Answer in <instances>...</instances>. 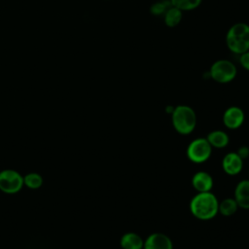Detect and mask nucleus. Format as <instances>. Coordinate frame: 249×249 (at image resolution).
I'll return each instance as SVG.
<instances>
[{"label": "nucleus", "mask_w": 249, "mask_h": 249, "mask_svg": "<svg viewBox=\"0 0 249 249\" xmlns=\"http://www.w3.org/2000/svg\"><path fill=\"white\" fill-rule=\"evenodd\" d=\"M239 63L247 71H249V51L239 54Z\"/></svg>", "instance_id": "obj_19"}, {"label": "nucleus", "mask_w": 249, "mask_h": 249, "mask_svg": "<svg viewBox=\"0 0 249 249\" xmlns=\"http://www.w3.org/2000/svg\"><path fill=\"white\" fill-rule=\"evenodd\" d=\"M192 185L198 193L210 192L213 187V179L207 172L198 171L193 176Z\"/></svg>", "instance_id": "obj_10"}, {"label": "nucleus", "mask_w": 249, "mask_h": 249, "mask_svg": "<svg viewBox=\"0 0 249 249\" xmlns=\"http://www.w3.org/2000/svg\"><path fill=\"white\" fill-rule=\"evenodd\" d=\"M23 184V176L17 170L12 168L0 171V191L7 195H15L21 191Z\"/></svg>", "instance_id": "obj_5"}, {"label": "nucleus", "mask_w": 249, "mask_h": 249, "mask_svg": "<svg viewBox=\"0 0 249 249\" xmlns=\"http://www.w3.org/2000/svg\"><path fill=\"white\" fill-rule=\"evenodd\" d=\"M224 124L231 129L238 128L244 122V113L237 106L229 107L223 115Z\"/></svg>", "instance_id": "obj_7"}, {"label": "nucleus", "mask_w": 249, "mask_h": 249, "mask_svg": "<svg viewBox=\"0 0 249 249\" xmlns=\"http://www.w3.org/2000/svg\"><path fill=\"white\" fill-rule=\"evenodd\" d=\"M171 121L175 130L181 134L191 133L196 124V115L188 105H178L171 113Z\"/></svg>", "instance_id": "obj_3"}, {"label": "nucleus", "mask_w": 249, "mask_h": 249, "mask_svg": "<svg viewBox=\"0 0 249 249\" xmlns=\"http://www.w3.org/2000/svg\"><path fill=\"white\" fill-rule=\"evenodd\" d=\"M212 147L206 138H196L193 140L187 148L189 160L196 163L206 161L211 155Z\"/></svg>", "instance_id": "obj_6"}, {"label": "nucleus", "mask_w": 249, "mask_h": 249, "mask_svg": "<svg viewBox=\"0 0 249 249\" xmlns=\"http://www.w3.org/2000/svg\"><path fill=\"white\" fill-rule=\"evenodd\" d=\"M237 203L234 198H225L219 203V212L224 216H231L237 210Z\"/></svg>", "instance_id": "obj_16"}, {"label": "nucleus", "mask_w": 249, "mask_h": 249, "mask_svg": "<svg viewBox=\"0 0 249 249\" xmlns=\"http://www.w3.org/2000/svg\"><path fill=\"white\" fill-rule=\"evenodd\" d=\"M123 249H143L144 241L140 235L135 232H126L121 238Z\"/></svg>", "instance_id": "obj_12"}, {"label": "nucleus", "mask_w": 249, "mask_h": 249, "mask_svg": "<svg viewBox=\"0 0 249 249\" xmlns=\"http://www.w3.org/2000/svg\"><path fill=\"white\" fill-rule=\"evenodd\" d=\"M171 5L180 9L182 12L196 9L202 0H169Z\"/></svg>", "instance_id": "obj_17"}, {"label": "nucleus", "mask_w": 249, "mask_h": 249, "mask_svg": "<svg viewBox=\"0 0 249 249\" xmlns=\"http://www.w3.org/2000/svg\"><path fill=\"white\" fill-rule=\"evenodd\" d=\"M171 239L160 232L150 234L144 241L143 249H172Z\"/></svg>", "instance_id": "obj_8"}, {"label": "nucleus", "mask_w": 249, "mask_h": 249, "mask_svg": "<svg viewBox=\"0 0 249 249\" xmlns=\"http://www.w3.org/2000/svg\"><path fill=\"white\" fill-rule=\"evenodd\" d=\"M237 74L236 66L229 59H218L209 69L210 77L217 83L227 84L231 82Z\"/></svg>", "instance_id": "obj_4"}, {"label": "nucleus", "mask_w": 249, "mask_h": 249, "mask_svg": "<svg viewBox=\"0 0 249 249\" xmlns=\"http://www.w3.org/2000/svg\"><path fill=\"white\" fill-rule=\"evenodd\" d=\"M171 3L169 0H160L155 2L150 7V12L154 16H163L169 7H171Z\"/></svg>", "instance_id": "obj_18"}, {"label": "nucleus", "mask_w": 249, "mask_h": 249, "mask_svg": "<svg viewBox=\"0 0 249 249\" xmlns=\"http://www.w3.org/2000/svg\"><path fill=\"white\" fill-rule=\"evenodd\" d=\"M222 166L224 171L229 175L238 174L243 166V160L235 152H231L227 154L222 161Z\"/></svg>", "instance_id": "obj_9"}, {"label": "nucleus", "mask_w": 249, "mask_h": 249, "mask_svg": "<svg viewBox=\"0 0 249 249\" xmlns=\"http://www.w3.org/2000/svg\"><path fill=\"white\" fill-rule=\"evenodd\" d=\"M207 141L211 145V147L215 148H224L229 143V136L223 130H213L211 131L207 137Z\"/></svg>", "instance_id": "obj_14"}, {"label": "nucleus", "mask_w": 249, "mask_h": 249, "mask_svg": "<svg viewBox=\"0 0 249 249\" xmlns=\"http://www.w3.org/2000/svg\"><path fill=\"white\" fill-rule=\"evenodd\" d=\"M43 177L37 172H29L23 176V184L31 190H37L43 185Z\"/></svg>", "instance_id": "obj_15"}, {"label": "nucleus", "mask_w": 249, "mask_h": 249, "mask_svg": "<svg viewBox=\"0 0 249 249\" xmlns=\"http://www.w3.org/2000/svg\"><path fill=\"white\" fill-rule=\"evenodd\" d=\"M236 153L238 154V156H239L242 160H244V159H246V158L249 156V149H248V147H246V146H242V147L239 148V150H238Z\"/></svg>", "instance_id": "obj_20"}, {"label": "nucleus", "mask_w": 249, "mask_h": 249, "mask_svg": "<svg viewBox=\"0 0 249 249\" xmlns=\"http://www.w3.org/2000/svg\"><path fill=\"white\" fill-rule=\"evenodd\" d=\"M234 199L238 207L249 209V180H242L236 185Z\"/></svg>", "instance_id": "obj_11"}, {"label": "nucleus", "mask_w": 249, "mask_h": 249, "mask_svg": "<svg viewBox=\"0 0 249 249\" xmlns=\"http://www.w3.org/2000/svg\"><path fill=\"white\" fill-rule=\"evenodd\" d=\"M226 44L228 49L235 54L249 51V25L245 22L232 24L226 34Z\"/></svg>", "instance_id": "obj_2"}, {"label": "nucleus", "mask_w": 249, "mask_h": 249, "mask_svg": "<svg viewBox=\"0 0 249 249\" xmlns=\"http://www.w3.org/2000/svg\"><path fill=\"white\" fill-rule=\"evenodd\" d=\"M182 18H183V12L180 9L174 6H171L164 13L163 21L166 26L175 27L181 22Z\"/></svg>", "instance_id": "obj_13"}, {"label": "nucleus", "mask_w": 249, "mask_h": 249, "mask_svg": "<svg viewBox=\"0 0 249 249\" xmlns=\"http://www.w3.org/2000/svg\"><path fill=\"white\" fill-rule=\"evenodd\" d=\"M190 209L192 214L197 219L209 220L218 213L219 202L211 192L197 193L191 200Z\"/></svg>", "instance_id": "obj_1"}]
</instances>
